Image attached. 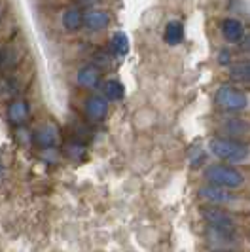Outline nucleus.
<instances>
[{"label": "nucleus", "mask_w": 250, "mask_h": 252, "mask_svg": "<svg viewBox=\"0 0 250 252\" xmlns=\"http://www.w3.org/2000/svg\"><path fill=\"white\" fill-rule=\"evenodd\" d=\"M76 80H78V84L82 86V88L86 89H93L99 86L100 82V72L99 68H95V66H84V68H80V72L76 76Z\"/></svg>", "instance_id": "nucleus-11"}, {"label": "nucleus", "mask_w": 250, "mask_h": 252, "mask_svg": "<svg viewBox=\"0 0 250 252\" xmlns=\"http://www.w3.org/2000/svg\"><path fill=\"white\" fill-rule=\"evenodd\" d=\"M86 114L89 120L100 122L108 114V99L104 95H93L86 101Z\"/></svg>", "instance_id": "nucleus-7"}, {"label": "nucleus", "mask_w": 250, "mask_h": 252, "mask_svg": "<svg viewBox=\"0 0 250 252\" xmlns=\"http://www.w3.org/2000/svg\"><path fill=\"white\" fill-rule=\"evenodd\" d=\"M201 161H205V152L201 150V148L191 150V154H189V163L195 167V165H201Z\"/></svg>", "instance_id": "nucleus-18"}, {"label": "nucleus", "mask_w": 250, "mask_h": 252, "mask_svg": "<svg viewBox=\"0 0 250 252\" xmlns=\"http://www.w3.org/2000/svg\"><path fill=\"white\" fill-rule=\"evenodd\" d=\"M8 118L13 126H21L29 118V106L25 101H15L8 106Z\"/></svg>", "instance_id": "nucleus-13"}, {"label": "nucleus", "mask_w": 250, "mask_h": 252, "mask_svg": "<svg viewBox=\"0 0 250 252\" xmlns=\"http://www.w3.org/2000/svg\"><path fill=\"white\" fill-rule=\"evenodd\" d=\"M214 104L224 114L247 112L250 108V93L233 84H224L214 93Z\"/></svg>", "instance_id": "nucleus-2"}, {"label": "nucleus", "mask_w": 250, "mask_h": 252, "mask_svg": "<svg viewBox=\"0 0 250 252\" xmlns=\"http://www.w3.org/2000/svg\"><path fill=\"white\" fill-rule=\"evenodd\" d=\"M110 21V15L106 12H100V10H93V12H88L84 15V25L91 29V31H100L108 25Z\"/></svg>", "instance_id": "nucleus-12"}, {"label": "nucleus", "mask_w": 250, "mask_h": 252, "mask_svg": "<svg viewBox=\"0 0 250 252\" xmlns=\"http://www.w3.org/2000/svg\"><path fill=\"white\" fill-rule=\"evenodd\" d=\"M209 150L218 159L227 163H245L250 159V142L216 135L209 140Z\"/></svg>", "instance_id": "nucleus-1"}, {"label": "nucleus", "mask_w": 250, "mask_h": 252, "mask_svg": "<svg viewBox=\"0 0 250 252\" xmlns=\"http://www.w3.org/2000/svg\"><path fill=\"white\" fill-rule=\"evenodd\" d=\"M110 44H112V50L116 55H125L129 51V38L125 36L124 32H116Z\"/></svg>", "instance_id": "nucleus-17"}, {"label": "nucleus", "mask_w": 250, "mask_h": 252, "mask_svg": "<svg viewBox=\"0 0 250 252\" xmlns=\"http://www.w3.org/2000/svg\"><path fill=\"white\" fill-rule=\"evenodd\" d=\"M165 42L169 46H176L184 40V25L180 21H171L169 25L165 27Z\"/></svg>", "instance_id": "nucleus-14"}, {"label": "nucleus", "mask_w": 250, "mask_h": 252, "mask_svg": "<svg viewBox=\"0 0 250 252\" xmlns=\"http://www.w3.org/2000/svg\"><path fill=\"white\" fill-rule=\"evenodd\" d=\"M59 140H61V135H59V127L55 124H44L36 131V142L42 148H55Z\"/></svg>", "instance_id": "nucleus-9"}, {"label": "nucleus", "mask_w": 250, "mask_h": 252, "mask_svg": "<svg viewBox=\"0 0 250 252\" xmlns=\"http://www.w3.org/2000/svg\"><path fill=\"white\" fill-rule=\"evenodd\" d=\"M214 252H241V251H214Z\"/></svg>", "instance_id": "nucleus-21"}, {"label": "nucleus", "mask_w": 250, "mask_h": 252, "mask_svg": "<svg viewBox=\"0 0 250 252\" xmlns=\"http://www.w3.org/2000/svg\"><path fill=\"white\" fill-rule=\"evenodd\" d=\"M216 129H218L220 137L250 142V118H247V116L225 114L218 120Z\"/></svg>", "instance_id": "nucleus-5"}, {"label": "nucleus", "mask_w": 250, "mask_h": 252, "mask_svg": "<svg viewBox=\"0 0 250 252\" xmlns=\"http://www.w3.org/2000/svg\"><path fill=\"white\" fill-rule=\"evenodd\" d=\"M229 80L241 84V86H250V59L239 61V63L229 66Z\"/></svg>", "instance_id": "nucleus-10"}, {"label": "nucleus", "mask_w": 250, "mask_h": 252, "mask_svg": "<svg viewBox=\"0 0 250 252\" xmlns=\"http://www.w3.org/2000/svg\"><path fill=\"white\" fill-rule=\"evenodd\" d=\"M102 93L108 101H120V99H124L125 93L124 84L120 80H106L104 86H102Z\"/></svg>", "instance_id": "nucleus-16"}, {"label": "nucleus", "mask_w": 250, "mask_h": 252, "mask_svg": "<svg viewBox=\"0 0 250 252\" xmlns=\"http://www.w3.org/2000/svg\"><path fill=\"white\" fill-rule=\"evenodd\" d=\"M199 195L205 201H209L211 205H218V207H231V205L241 201V197L237 193H231V189L220 188V186H214V184L201 186Z\"/></svg>", "instance_id": "nucleus-6"}, {"label": "nucleus", "mask_w": 250, "mask_h": 252, "mask_svg": "<svg viewBox=\"0 0 250 252\" xmlns=\"http://www.w3.org/2000/svg\"><path fill=\"white\" fill-rule=\"evenodd\" d=\"M62 25L66 31H78L80 27L84 25V15L78 8H68L66 12L62 13Z\"/></svg>", "instance_id": "nucleus-15"}, {"label": "nucleus", "mask_w": 250, "mask_h": 252, "mask_svg": "<svg viewBox=\"0 0 250 252\" xmlns=\"http://www.w3.org/2000/svg\"><path fill=\"white\" fill-rule=\"evenodd\" d=\"M205 178L209 184L220 186L225 189H239L247 184V175L243 171H239L237 167L224 163L209 165L205 169Z\"/></svg>", "instance_id": "nucleus-3"}, {"label": "nucleus", "mask_w": 250, "mask_h": 252, "mask_svg": "<svg viewBox=\"0 0 250 252\" xmlns=\"http://www.w3.org/2000/svg\"><path fill=\"white\" fill-rule=\"evenodd\" d=\"M222 36L229 44H241L243 38H245V25L239 19L227 17V19L222 21Z\"/></svg>", "instance_id": "nucleus-8"}, {"label": "nucleus", "mask_w": 250, "mask_h": 252, "mask_svg": "<svg viewBox=\"0 0 250 252\" xmlns=\"http://www.w3.org/2000/svg\"><path fill=\"white\" fill-rule=\"evenodd\" d=\"M4 175V163H2V159H0V177Z\"/></svg>", "instance_id": "nucleus-20"}, {"label": "nucleus", "mask_w": 250, "mask_h": 252, "mask_svg": "<svg viewBox=\"0 0 250 252\" xmlns=\"http://www.w3.org/2000/svg\"><path fill=\"white\" fill-rule=\"evenodd\" d=\"M218 63L220 64H229L231 63V53L227 50H222L218 53Z\"/></svg>", "instance_id": "nucleus-19"}, {"label": "nucleus", "mask_w": 250, "mask_h": 252, "mask_svg": "<svg viewBox=\"0 0 250 252\" xmlns=\"http://www.w3.org/2000/svg\"><path fill=\"white\" fill-rule=\"evenodd\" d=\"M201 218L205 220L207 227H214V229H224V231H241V218L235 213L227 211L224 207L218 205H209L201 209Z\"/></svg>", "instance_id": "nucleus-4"}]
</instances>
